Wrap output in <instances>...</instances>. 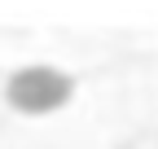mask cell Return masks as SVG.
Instances as JSON below:
<instances>
[{
  "label": "cell",
  "instance_id": "obj_1",
  "mask_svg": "<svg viewBox=\"0 0 158 149\" xmlns=\"http://www.w3.org/2000/svg\"><path fill=\"white\" fill-rule=\"evenodd\" d=\"M75 97V79L57 66H22L9 74L5 83V101L18 110V114H53Z\"/></svg>",
  "mask_w": 158,
  "mask_h": 149
}]
</instances>
